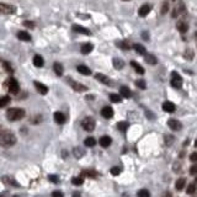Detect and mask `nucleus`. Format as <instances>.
<instances>
[{
	"label": "nucleus",
	"instance_id": "52",
	"mask_svg": "<svg viewBox=\"0 0 197 197\" xmlns=\"http://www.w3.org/2000/svg\"><path fill=\"white\" fill-rule=\"evenodd\" d=\"M195 147H196V148H197V140H196V142H195Z\"/></svg>",
	"mask_w": 197,
	"mask_h": 197
},
{
	"label": "nucleus",
	"instance_id": "25",
	"mask_svg": "<svg viewBox=\"0 0 197 197\" xmlns=\"http://www.w3.org/2000/svg\"><path fill=\"white\" fill-rule=\"evenodd\" d=\"M185 184H186V180H185L184 177H180V179H179V180L176 181V184H175V189H176L177 191H181V190L184 189Z\"/></svg>",
	"mask_w": 197,
	"mask_h": 197
},
{
	"label": "nucleus",
	"instance_id": "12",
	"mask_svg": "<svg viewBox=\"0 0 197 197\" xmlns=\"http://www.w3.org/2000/svg\"><path fill=\"white\" fill-rule=\"evenodd\" d=\"M150 10H152V6L148 5V4H144L143 6H140V9L138 10V15L142 16V17H144V16H147L150 12Z\"/></svg>",
	"mask_w": 197,
	"mask_h": 197
},
{
	"label": "nucleus",
	"instance_id": "16",
	"mask_svg": "<svg viewBox=\"0 0 197 197\" xmlns=\"http://www.w3.org/2000/svg\"><path fill=\"white\" fill-rule=\"evenodd\" d=\"M175 109H176V107H175V105L172 103V102H170V101H165L164 103H163V110L165 111V112H174L175 111Z\"/></svg>",
	"mask_w": 197,
	"mask_h": 197
},
{
	"label": "nucleus",
	"instance_id": "5",
	"mask_svg": "<svg viewBox=\"0 0 197 197\" xmlns=\"http://www.w3.org/2000/svg\"><path fill=\"white\" fill-rule=\"evenodd\" d=\"M81 126L86 132H93L95 130V120L91 117H86L83 120Z\"/></svg>",
	"mask_w": 197,
	"mask_h": 197
},
{
	"label": "nucleus",
	"instance_id": "20",
	"mask_svg": "<svg viewBox=\"0 0 197 197\" xmlns=\"http://www.w3.org/2000/svg\"><path fill=\"white\" fill-rule=\"evenodd\" d=\"M93 44L91 43H85V44H83L81 46V48H80V52L83 53V54H89L91 51H93Z\"/></svg>",
	"mask_w": 197,
	"mask_h": 197
},
{
	"label": "nucleus",
	"instance_id": "29",
	"mask_svg": "<svg viewBox=\"0 0 197 197\" xmlns=\"http://www.w3.org/2000/svg\"><path fill=\"white\" fill-rule=\"evenodd\" d=\"M11 101L10 96H0V109L2 107H5L6 105H9Z\"/></svg>",
	"mask_w": 197,
	"mask_h": 197
},
{
	"label": "nucleus",
	"instance_id": "17",
	"mask_svg": "<svg viewBox=\"0 0 197 197\" xmlns=\"http://www.w3.org/2000/svg\"><path fill=\"white\" fill-rule=\"evenodd\" d=\"M73 31L74 32H78V33H83V34H91V32L89 31L87 28L83 27V26H79V25H73Z\"/></svg>",
	"mask_w": 197,
	"mask_h": 197
},
{
	"label": "nucleus",
	"instance_id": "24",
	"mask_svg": "<svg viewBox=\"0 0 197 197\" xmlns=\"http://www.w3.org/2000/svg\"><path fill=\"white\" fill-rule=\"evenodd\" d=\"M112 63H113L115 69H117V70H120V69H122L124 67V62L122 59H120V58H113Z\"/></svg>",
	"mask_w": 197,
	"mask_h": 197
},
{
	"label": "nucleus",
	"instance_id": "46",
	"mask_svg": "<svg viewBox=\"0 0 197 197\" xmlns=\"http://www.w3.org/2000/svg\"><path fill=\"white\" fill-rule=\"evenodd\" d=\"M190 174H192V175H196L197 174V164H195V165H192L190 168Z\"/></svg>",
	"mask_w": 197,
	"mask_h": 197
},
{
	"label": "nucleus",
	"instance_id": "33",
	"mask_svg": "<svg viewBox=\"0 0 197 197\" xmlns=\"http://www.w3.org/2000/svg\"><path fill=\"white\" fill-rule=\"evenodd\" d=\"M134 49H136V52L138 53V54H142V56H143V54H146V48L143 47L142 44H138V43L134 44Z\"/></svg>",
	"mask_w": 197,
	"mask_h": 197
},
{
	"label": "nucleus",
	"instance_id": "31",
	"mask_svg": "<svg viewBox=\"0 0 197 197\" xmlns=\"http://www.w3.org/2000/svg\"><path fill=\"white\" fill-rule=\"evenodd\" d=\"M187 25L185 24V22H177V30H179V32H181V33H185L186 31H187Z\"/></svg>",
	"mask_w": 197,
	"mask_h": 197
},
{
	"label": "nucleus",
	"instance_id": "22",
	"mask_svg": "<svg viewBox=\"0 0 197 197\" xmlns=\"http://www.w3.org/2000/svg\"><path fill=\"white\" fill-rule=\"evenodd\" d=\"M131 65H132V68L136 70V73H138V74H144V68L140 67L137 62L132 61V62H131Z\"/></svg>",
	"mask_w": 197,
	"mask_h": 197
},
{
	"label": "nucleus",
	"instance_id": "13",
	"mask_svg": "<svg viewBox=\"0 0 197 197\" xmlns=\"http://www.w3.org/2000/svg\"><path fill=\"white\" fill-rule=\"evenodd\" d=\"M101 115H102L105 118L109 120V118H111V117L113 116V110L111 109L110 106H105L103 109L101 110Z\"/></svg>",
	"mask_w": 197,
	"mask_h": 197
},
{
	"label": "nucleus",
	"instance_id": "37",
	"mask_svg": "<svg viewBox=\"0 0 197 197\" xmlns=\"http://www.w3.org/2000/svg\"><path fill=\"white\" fill-rule=\"evenodd\" d=\"M71 182H73V185L79 186V185H81V184L84 182V180H83L81 176H80V177H73V179H71Z\"/></svg>",
	"mask_w": 197,
	"mask_h": 197
},
{
	"label": "nucleus",
	"instance_id": "23",
	"mask_svg": "<svg viewBox=\"0 0 197 197\" xmlns=\"http://www.w3.org/2000/svg\"><path fill=\"white\" fill-rule=\"evenodd\" d=\"M54 121L58 123V124H63L65 122V116L62 113V112H56L54 113Z\"/></svg>",
	"mask_w": 197,
	"mask_h": 197
},
{
	"label": "nucleus",
	"instance_id": "54",
	"mask_svg": "<svg viewBox=\"0 0 197 197\" xmlns=\"http://www.w3.org/2000/svg\"><path fill=\"white\" fill-rule=\"evenodd\" d=\"M196 182H197V176H196Z\"/></svg>",
	"mask_w": 197,
	"mask_h": 197
},
{
	"label": "nucleus",
	"instance_id": "57",
	"mask_svg": "<svg viewBox=\"0 0 197 197\" xmlns=\"http://www.w3.org/2000/svg\"><path fill=\"white\" fill-rule=\"evenodd\" d=\"M0 127H2V126H0Z\"/></svg>",
	"mask_w": 197,
	"mask_h": 197
},
{
	"label": "nucleus",
	"instance_id": "28",
	"mask_svg": "<svg viewBox=\"0 0 197 197\" xmlns=\"http://www.w3.org/2000/svg\"><path fill=\"white\" fill-rule=\"evenodd\" d=\"M84 144H85L86 147H89V148H91V147H94V146L96 144V140H95V138H93V137H87V138L84 140Z\"/></svg>",
	"mask_w": 197,
	"mask_h": 197
},
{
	"label": "nucleus",
	"instance_id": "30",
	"mask_svg": "<svg viewBox=\"0 0 197 197\" xmlns=\"http://www.w3.org/2000/svg\"><path fill=\"white\" fill-rule=\"evenodd\" d=\"M109 99H110L111 102H115V103H118V102H121V100H122L121 94H120V95H118V94H110Z\"/></svg>",
	"mask_w": 197,
	"mask_h": 197
},
{
	"label": "nucleus",
	"instance_id": "36",
	"mask_svg": "<svg viewBox=\"0 0 197 197\" xmlns=\"http://www.w3.org/2000/svg\"><path fill=\"white\" fill-rule=\"evenodd\" d=\"M138 197H150V193L148 190L143 189V190H139L138 191Z\"/></svg>",
	"mask_w": 197,
	"mask_h": 197
},
{
	"label": "nucleus",
	"instance_id": "32",
	"mask_svg": "<svg viewBox=\"0 0 197 197\" xmlns=\"http://www.w3.org/2000/svg\"><path fill=\"white\" fill-rule=\"evenodd\" d=\"M128 126H130V124H128V122H118L117 123V128L120 130V131H122V132H124V131H126L127 128H128Z\"/></svg>",
	"mask_w": 197,
	"mask_h": 197
},
{
	"label": "nucleus",
	"instance_id": "49",
	"mask_svg": "<svg viewBox=\"0 0 197 197\" xmlns=\"http://www.w3.org/2000/svg\"><path fill=\"white\" fill-rule=\"evenodd\" d=\"M190 160L191 162H197V153H192L190 155Z\"/></svg>",
	"mask_w": 197,
	"mask_h": 197
},
{
	"label": "nucleus",
	"instance_id": "45",
	"mask_svg": "<svg viewBox=\"0 0 197 197\" xmlns=\"http://www.w3.org/2000/svg\"><path fill=\"white\" fill-rule=\"evenodd\" d=\"M52 197H64V195H63V192H61V191H53Z\"/></svg>",
	"mask_w": 197,
	"mask_h": 197
},
{
	"label": "nucleus",
	"instance_id": "15",
	"mask_svg": "<svg viewBox=\"0 0 197 197\" xmlns=\"http://www.w3.org/2000/svg\"><path fill=\"white\" fill-rule=\"evenodd\" d=\"M120 94H121V96H123V97H131V95H132V93H131V90H130V87L128 86H126V85H122L121 87H120Z\"/></svg>",
	"mask_w": 197,
	"mask_h": 197
},
{
	"label": "nucleus",
	"instance_id": "35",
	"mask_svg": "<svg viewBox=\"0 0 197 197\" xmlns=\"http://www.w3.org/2000/svg\"><path fill=\"white\" fill-rule=\"evenodd\" d=\"M192 58H193V51H192V49H190V48H187V49H186V52H185V59L191 61Z\"/></svg>",
	"mask_w": 197,
	"mask_h": 197
},
{
	"label": "nucleus",
	"instance_id": "48",
	"mask_svg": "<svg viewBox=\"0 0 197 197\" xmlns=\"http://www.w3.org/2000/svg\"><path fill=\"white\" fill-rule=\"evenodd\" d=\"M168 9H169V4L165 2V3H164V5H163V10H162V14H166Z\"/></svg>",
	"mask_w": 197,
	"mask_h": 197
},
{
	"label": "nucleus",
	"instance_id": "42",
	"mask_svg": "<svg viewBox=\"0 0 197 197\" xmlns=\"http://www.w3.org/2000/svg\"><path fill=\"white\" fill-rule=\"evenodd\" d=\"M83 176L84 175H87V176H90V177H95L97 174L95 172V171H90V170H86V171H83V174H81Z\"/></svg>",
	"mask_w": 197,
	"mask_h": 197
},
{
	"label": "nucleus",
	"instance_id": "44",
	"mask_svg": "<svg viewBox=\"0 0 197 197\" xmlns=\"http://www.w3.org/2000/svg\"><path fill=\"white\" fill-rule=\"evenodd\" d=\"M186 191H187V193H193V192L196 191V186H195L193 184H191V185L187 187V190H186Z\"/></svg>",
	"mask_w": 197,
	"mask_h": 197
},
{
	"label": "nucleus",
	"instance_id": "6",
	"mask_svg": "<svg viewBox=\"0 0 197 197\" xmlns=\"http://www.w3.org/2000/svg\"><path fill=\"white\" fill-rule=\"evenodd\" d=\"M170 83H171V85L174 86V87H180L181 86V84H182V78L177 73H172V75H171V80H170Z\"/></svg>",
	"mask_w": 197,
	"mask_h": 197
},
{
	"label": "nucleus",
	"instance_id": "47",
	"mask_svg": "<svg viewBox=\"0 0 197 197\" xmlns=\"http://www.w3.org/2000/svg\"><path fill=\"white\" fill-rule=\"evenodd\" d=\"M24 25L26 27H30V28H33L34 27V22H32V21H24Z\"/></svg>",
	"mask_w": 197,
	"mask_h": 197
},
{
	"label": "nucleus",
	"instance_id": "18",
	"mask_svg": "<svg viewBox=\"0 0 197 197\" xmlns=\"http://www.w3.org/2000/svg\"><path fill=\"white\" fill-rule=\"evenodd\" d=\"M111 138L109 136H103L100 138V146L103 147V148H107V147H110L111 146Z\"/></svg>",
	"mask_w": 197,
	"mask_h": 197
},
{
	"label": "nucleus",
	"instance_id": "41",
	"mask_svg": "<svg viewBox=\"0 0 197 197\" xmlns=\"http://www.w3.org/2000/svg\"><path fill=\"white\" fill-rule=\"evenodd\" d=\"M165 143H166V146H170L174 143V137L172 136H165Z\"/></svg>",
	"mask_w": 197,
	"mask_h": 197
},
{
	"label": "nucleus",
	"instance_id": "2",
	"mask_svg": "<svg viewBox=\"0 0 197 197\" xmlns=\"http://www.w3.org/2000/svg\"><path fill=\"white\" fill-rule=\"evenodd\" d=\"M25 117V110L20 109V107H11L6 111V118L11 122L20 121Z\"/></svg>",
	"mask_w": 197,
	"mask_h": 197
},
{
	"label": "nucleus",
	"instance_id": "43",
	"mask_svg": "<svg viewBox=\"0 0 197 197\" xmlns=\"http://www.w3.org/2000/svg\"><path fill=\"white\" fill-rule=\"evenodd\" d=\"M48 180L52 181V182H56V184H57V182L59 181V179H58L57 175H49V176H48Z\"/></svg>",
	"mask_w": 197,
	"mask_h": 197
},
{
	"label": "nucleus",
	"instance_id": "56",
	"mask_svg": "<svg viewBox=\"0 0 197 197\" xmlns=\"http://www.w3.org/2000/svg\"><path fill=\"white\" fill-rule=\"evenodd\" d=\"M126 2H127V0H126Z\"/></svg>",
	"mask_w": 197,
	"mask_h": 197
},
{
	"label": "nucleus",
	"instance_id": "19",
	"mask_svg": "<svg viewBox=\"0 0 197 197\" xmlns=\"http://www.w3.org/2000/svg\"><path fill=\"white\" fill-rule=\"evenodd\" d=\"M17 38L20 41H24V42H28V41H31V36L26 31H20L17 33Z\"/></svg>",
	"mask_w": 197,
	"mask_h": 197
},
{
	"label": "nucleus",
	"instance_id": "26",
	"mask_svg": "<svg viewBox=\"0 0 197 197\" xmlns=\"http://www.w3.org/2000/svg\"><path fill=\"white\" fill-rule=\"evenodd\" d=\"M53 69H54V73H56L58 77L63 75L64 69H63V65H62V64H59V63H54V65H53Z\"/></svg>",
	"mask_w": 197,
	"mask_h": 197
},
{
	"label": "nucleus",
	"instance_id": "9",
	"mask_svg": "<svg viewBox=\"0 0 197 197\" xmlns=\"http://www.w3.org/2000/svg\"><path fill=\"white\" fill-rule=\"evenodd\" d=\"M3 182L6 184V185H10V186H14V187H20V184L16 182V180L11 176H3Z\"/></svg>",
	"mask_w": 197,
	"mask_h": 197
},
{
	"label": "nucleus",
	"instance_id": "4",
	"mask_svg": "<svg viewBox=\"0 0 197 197\" xmlns=\"http://www.w3.org/2000/svg\"><path fill=\"white\" fill-rule=\"evenodd\" d=\"M16 12V8L14 5L0 3V15H12Z\"/></svg>",
	"mask_w": 197,
	"mask_h": 197
},
{
	"label": "nucleus",
	"instance_id": "27",
	"mask_svg": "<svg viewBox=\"0 0 197 197\" xmlns=\"http://www.w3.org/2000/svg\"><path fill=\"white\" fill-rule=\"evenodd\" d=\"M146 62H147L148 64H150V65H155V64L158 63V59H156V57L153 56V54H147V56H146Z\"/></svg>",
	"mask_w": 197,
	"mask_h": 197
},
{
	"label": "nucleus",
	"instance_id": "38",
	"mask_svg": "<svg viewBox=\"0 0 197 197\" xmlns=\"http://www.w3.org/2000/svg\"><path fill=\"white\" fill-rule=\"evenodd\" d=\"M136 85H137L139 89H146V87H147L146 81H144V80H140V79H138V80L136 81Z\"/></svg>",
	"mask_w": 197,
	"mask_h": 197
},
{
	"label": "nucleus",
	"instance_id": "1",
	"mask_svg": "<svg viewBox=\"0 0 197 197\" xmlns=\"http://www.w3.org/2000/svg\"><path fill=\"white\" fill-rule=\"evenodd\" d=\"M15 143H16V136L11 131L4 127H0V146L9 148L12 147Z\"/></svg>",
	"mask_w": 197,
	"mask_h": 197
},
{
	"label": "nucleus",
	"instance_id": "39",
	"mask_svg": "<svg viewBox=\"0 0 197 197\" xmlns=\"http://www.w3.org/2000/svg\"><path fill=\"white\" fill-rule=\"evenodd\" d=\"M110 172H111L112 175L117 176V175H120V174H121V168H118V166H113V168H111Z\"/></svg>",
	"mask_w": 197,
	"mask_h": 197
},
{
	"label": "nucleus",
	"instance_id": "50",
	"mask_svg": "<svg viewBox=\"0 0 197 197\" xmlns=\"http://www.w3.org/2000/svg\"><path fill=\"white\" fill-rule=\"evenodd\" d=\"M73 197H81V196H80L79 192H74V193H73Z\"/></svg>",
	"mask_w": 197,
	"mask_h": 197
},
{
	"label": "nucleus",
	"instance_id": "21",
	"mask_svg": "<svg viewBox=\"0 0 197 197\" xmlns=\"http://www.w3.org/2000/svg\"><path fill=\"white\" fill-rule=\"evenodd\" d=\"M43 64H44V61H43V58L41 57V56H34L33 57V65L34 67H37V68H41V67H43Z\"/></svg>",
	"mask_w": 197,
	"mask_h": 197
},
{
	"label": "nucleus",
	"instance_id": "3",
	"mask_svg": "<svg viewBox=\"0 0 197 197\" xmlns=\"http://www.w3.org/2000/svg\"><path fill=\"white\" fill-rule=\"evenodd\" d=\"M5 84H6V87H8V90H9L10 94L16 95L17 93H19V90H20V85H19V83H17L16 79L10 78Z\"/></svg>",
	"mask_w": 197,
	"mask_h": 197
},
{
	"label": "nucleus",
	"instance_id": "51",
	"mask_svg": "<svg viewBox=\"0 0 197 197\" xmlns=\"http://www.w3.org/2000/svg\"><path fill=\"white\" fill-rule=\"evenodd\" d=\"M165 197H171V193H170V192H166V193H165Z\"/></svg>",
	"mask_w": 197,
	"mask_h": 197
},
{
	"label": "nucleus",
	"instance_id": "53",
	"mask_svg": "<svg viewBox=\"0 0 197 197\" xmlns=\"http://www.w3.org/2000/svg\"><path fill=\"white\" fill-rule=\"evenodd\" d=\"M12 197H20V196H17V195H15V196H12Z\"/></svg>",
	"mask_w": 197,
	"mask_h": 197
},
{
	"label": "nucleus",
	"instance_id": "34",
	"mask_svg": "<svg viewBox=\"0 0 197 197\" xmlns=\"http://www.w3.org/2000/svg\"><path fill=\"white\" fill-rule=\"evenodd\" d=\"M73 153H74V155H75V158H81L84 154H85V150L84 149H81V148H74V150H73Z\"/></svg>",
	"mask_w": 197,
	"mask_h": 197
},
{
	"label": "nucleus",
	"instance_id": "14",
	"mask_svg": "<svg viewBox=\"0 0 197 197\" xmlns=\"http://www.w3.org/2000/svg\"><path fill=\"white\" fill-rule=\"evenodd\" d=\"M77 70L79 71L80 74H83V75H90L91 74V69L89 68V67H86V65H84V64L78 65L77 67Z\"/></svg>",
	"mask_w": 197,
	"mask_h": 197
},
{
	"label": "nucleus",
	"instance_id": "40",
	"mask_svg": "<svg viewBox=\"0 0 197 197\" xmlns=\"http://www.w3.org/2000/svg\"><path fill=\"white\" fill-rule=\"evenodd\" d=\"M117 47L121 49H130V46L126 42H117Z\"/></svg>",
	"mask_w": 197,
	"mask_h": 197
},
{
	"label": "nucleus",
	"instance_id": "55",
	"mask_svg": "<svg viewBox=\"0 0 197 197\" xmlns=\"http://www.w3.org/2000/svg\"><path fill=\"white\" fill-rule=\"evenodd\" d=\"M196 36H197V32H196Z\"/></svg>",
	"mask_w": 197,
	"mask_h": 197
},
{
	"label": "nucleus",
	"instance_id": "7",
	"mask_svg": "<svg viewBox=\"0 0 197 197\" xmlns=\"http://www.w3.org/2000/svg\"><path fill=\"white\" fill-rule=\"evenodd\" d=\"M69 81V84H70V86L74 89L75 91H79V93H81V91H86L87 90V87L86 86H84L83 84H80V83H77V81H74V80H68Z\"/></svg>",
	"mask_w": 197,
	"mask_h": 197
},
{
	"label": "nucleus",
	"instance_id": "8",
	"mask_svg": "<svg viewBox=\"0 0 197 197\" xmlns=\"http://www.w3.org/2000/svg\"><path fill=\"white\" fill-rule=\"evenodd\" d=\"M168 126H169L172 131H179V130H181L182 124L180 123V121H177V120H175V118H171V120L168 121Z\"/></svg>",
	"mask_w": 197,
	"mask_h": 197
},
{
	"label": "nucleus",
	"instance_id": "11",
	"mask_svg": "<svg viewBox=\"0 0 197 197\" xmlns=\"http://www.w3.org/2000/svg\"><path fill=\"white\" fill-rule=\"evenodd\" d=\"M95 78H96V80H97V81H100L101 84H105V85H110V84H111V80L109 79V77L105 75V74L97 73V74L95 75Z\"/></svg>",
	"mask_w": 197,
	"mask_h": 197
},
{
	"label": "nucleus",
	"instance_id": "10",
	"mask_svg": "<svg viewBox=\"0 0 197 197\" xmlns=\"http://www.w3.org/2000/svg\"><path fill=\"white\" fill-rule=\"evenodd\" d=\"M34 87L37 89V91L41 94V95H46L48 93V87L42 84V83H38V81H34Z\"/></svg>",
	"mask_w": 197,
	"mask_h": 197
}]
</instances>
